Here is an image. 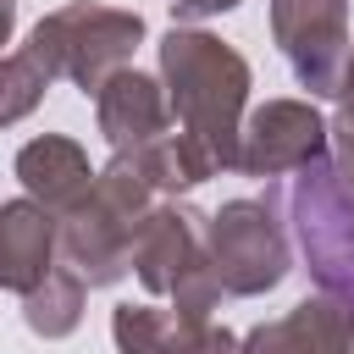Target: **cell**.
<instances>
[{
  "label": "cell",
  "mask_w": 354,
  "mask_h": 354,
  "mask_svg": "<svg viewBox=\"0 0 354 354\" xmlns=\"http://www.w3.org/2000/svg\"><path fill=\"white\" fill-rule=\"evenodd\" d=\"M160 88L171 122L216 160V171H232L249 105V61L205 28H171L160 39Z\"/></svg>",
  "instance_id": "1"
},
{
  "label": "cell",
  "mask_w": 354,
  "mask_h": 354,
  "mask_svg": "<svg viewBox=\"0 0 354 354\" xmlns=\"http://www.w3.org/2000/svg\"><path fill=\"white\" fill-rule=\"evenodd\" d=\"M155 210V188L116 155L105 171H94V188L55 216V260L83 288H111L127 277V243L138 221Z\"/></svg>",
  "instance_id": "2"
},
{
  "label": "cell",
  "mask_w": 354,
  "mask_h": 354,
  "mask_svg": "<svg viewBox=\"0 0 354 354\" xmlns=\"http://www.w3.org/2000/svg\"><path fill=\"white\" fill-rule=\"evenodd\" d=\"M138 44H144V17H138V11L72 0V6L39 17V28L28 33L22 50L50 72V83L66 77V83H77L83 94H100V83H105L111 72H122Z\"/></svg>",
  "instance_id": "3"
},
{
  "label": "cell",
  "mask_w": 354,
  "mask_h": 354,
  "mask_svg": "<svg viewBox=\"0 0 354 354\" xmlns=\"http://www.w3.org/2000/svg\"><path fill=\"white\" fill-rule=\"evenodd\" d=\"M127 271L149 293H166L177 315L210 321V310L221 304V282L205 260V216L188 205H155L138 221L127 243Z\"/></svg>",
  "instance_id": "4"
},
{
  "label": "cell",
  "mask_w": 354,
  "mask_h": 354,
  "mask_svg": "<svg viewBox=\"0 0 354 354\" xmlns=\"http://www.w3.org/2000/svg\"><path fill=\"white\" fill-rule=\"evenodd\" d=\"M282 199H288L293 243H299L315 288L354 310V194L343 188L332 149L321 160H310Z\"/></svg>",
  "instance_id": "5"
},
{
  "label": "cell",
  "mask_w": 354,
  "mask_h": 354,
  "mask_svg": "<svg viewBox=\"0 0 354 354\" xmlns=\"http://www.w3.org/2000/svg\"><path fill=\"white\" fill-rule=\"evenodd\" d=\"M277 194L282 188H266V199H227L216 216H205V260L232 299L271 293L293 266L288 227L277 221Z\"/></svg>",
  "instance_id": "6"
},
{
  "label": "cell",
  "mask_w": 354,
  "mask_h": 354,
  "mask_svg": "<svg viewBox=\"0 0 354 354\" xmlns=\"http://www.w3.org/2000/svg\"><path fill=\"white\" fill-rule=\"evenodd\" d=\"M326 149H332V133L310 100H266L238 127V166L232 171L288 177V171H304L310 160H321Z\"/></svg>",
  "instance_id": "7"
},
{
  "label": "cell",
  "mask_w": 354,
  "mask_h": 354,
  "mask_svg": "<svg viewBox=\"0 0 354 354\" xmlns=\"http://www.w3.org/2000/svg\"><path fill=\"white\" fill-rule=\"evenodd\" d=\"M271 39L310 94H337L348 61V0H271Z\"/></svg>",
  "instance_id": "8"
},
{
  "label": "cell",
  "mask_w": 354,
  "mask_h": 354,
  "mask_svg": "<svg viewBox=\"0 0 354 354\" xmlns=\"http://www.w3.org/2000/svg\"><path fill=\"white\" fill-rule=\"evenodd\" d=\"M94 116H100L105 144H111L122 160L138 155V149H149L155 138H166V133L177 127V122H171V105H166V88H160L155 77L133 72V66H122V72H111V77L100 83Z\"/></svg>",
  "instance_id": "9"
},
{
  "label": "cell",
  "mask_w": 354,
  "mask_h": 354,
  "mask_svg": "<svg viewBox=\"0 0 354 354\" xmlns=\"http://www.w3.org/2000/svg\"><path fill=\"white\" fill-rule=\"evenodd\" d=\"M111 337H116V354H238V337L227 326L160 310V304H116Z\"/></svg>",
  "instance_id": "10"
},
{
  "label": "cell",
  "mask_w": 354,
  "mask_h": 354,
  "mask_svg": "<svg viewBox=\"0 0 354 354\" xmlns=\"http://www.w3.org/2000/svg\"><path fill=\"white\" fill-rule=\"evenodd\" d=\"M238 354H354V310L310 293L288 315L260 321L249 337H238Z\"/></svg>",
  "instance_id": "11"
},
{
  "label": "cell",
  "mask_w": 354,
  "mask_h": 354,
  "mask_svg": "<svg viewBox=\"0 0 354 354\" xmlns=\"http://www.w3.org/2000/svg\"><path fill=\"white\" fill-rule=\"evenodd\" d=\"M17 177L28 188L33 205H44L50 216H66L88 188H94V166H88V149L77 138H61V133H39L17 149Z\"/></svg>",
  "instance_id": "12"
},
{
  "label": "cell",
  "mask_w": 354,
  "mask_h": 354,
  "mask_svg": "<svg viewBox=\"0 0 354 354\" xmlns=\"http://www.w3.org/2000/svg\"><path fill=\"white\" fill-rule=\"evenodd\" d=\"M55 271V216L33 199H0V288L33 293Z\"/></svg>",
  "instance_id": "13"
},
{
  "label": "cell",
  "mask_w": 354,
  "mask_h": 354,
  "mask_svg": "<svg viewBox=\"0 0 354 354\" xmlns=\"http://www.w3.org/2000/svg\"><path fill=\"white\" fill-rule=\"evenodd\" d=\"M83 304H88V288L55 260V271H50L33 293H22V321H28L33 337H66V332H77Z\"/></svg>",
  "instance_id": "14"
},
{
  "label": "cell",
  "mask_w": 354,
  "mask_h": 354,
  "mask_svg": "<svg viewBox=\"0 0 354 354\" xmlns=\"http://www.w3.org/2000/svg\"><path fill=\"white\" fill-rule=\"evenodd\" d=\"M44 88H50V72L28 55V50H17V55H0V127H11V122H22L39 100H44Z\"/></svg>",
  "instance_id": "15"
},
{
  "label": "cell",
  "mask_w": 354,
  "mask_h": 354,
  "mask_svg": "<svg viewBox=\"0 0 354 354\" xmlns=\"http://www.w3.org/2000/svg\"><path fill=\"white\" fill-rule=\"evenodd\" d=\"M166 6H171V17H188V22H199V17L232 11V6H243V0H166Z\"/></svg>",
  "instance_id": "16"
},
{
  "label": "cell",
  "mask_w": 354,
  "mask_h": 354,
  "mask_svg": "<svg viewBox=\"0 0 354 354\" xmlns=\"http://www.w3.org/2000/svg\"><path fill=\"white\" fill-rule=\"evenodd\" d=\"M337 122H354V50H348L343 77H337Z\"/></svg>",
  "instance_id": "17"
},
{
  "label": "cell",
  "mask_w": 354,
  "mask_h": 354,
  "mask_svg": "<svg viewBox=\"0 0 354 354\" xmlns=\"http://www.w3.org/2000/svg\"><path fill=\"white\" fill-rule=\"evenodd\" d=\"M11 28H17V0H0V55L11 44Z\"/></svg>",
  "instance_id": "18"
},
{
  "label": "cell",
  "mask_w": 354,
  "mask_h": 354,
  "mask_svg": "<svg viewBox=\"0 0 354 354\" xmlns=\"http://www.w3.org/2000/svg\"><path fill=\"white\" fill-rule=\"evenodd\" d=\"M337 177H343V171H337ZM343 188H348V194H354V177H343Z\"/></svg>",
  "instance_id": "19"
}]
</instances>
